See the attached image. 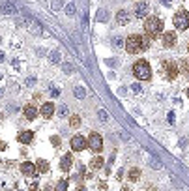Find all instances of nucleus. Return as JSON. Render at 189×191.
<instances>
[{"mask_svg":"<svg viewBox=\"0 0 189 191\" xmlns=\"http://www.w3.org/2000/svg\"><path fill=\"white\" fill-rule=\"evenodd\" d=\"M77 191H84V185H79V187H77Z\"/></svg>","mask_w":189,"mask_h":191,"instance_id":"obj_42","label":"nucleus"},{"mask_svg":"<svg viewBox=\"0 0 189 191\" xmlns=\"http://www.w3.org/2000/svg\"><path fill=\"white\" fill-rule=\"evenodd\" d=\"M99 118H101V120H107V112H105L103 109L99 111Z\"/></svg>","mask_w":189,"mask_h":191,"instance_id":"obj_35","label":"nucleus"},{"mask_svg":"<svg viewBox=\"0 0 189 191\" xmlns=\"http://www.w3.org/2000/svg\"><path fill=\"white\" fill-rule=\"evenodd\" d=\"M66 13H67V15H73V13H75V4H73V2L66 4Z\"/></svg>","mask_w":189,"mask_h":191,"instance_id":"obj_24","label":"nucleus"},{"mask_svg":"<svg viewBox=\"0 0 189 191\" xmlns=\"http://www.w3.org/2000/svg\"><path fill=\"white\" fill-rule=\"evenodd\" d=\"M58 114H60V116H67V107H66V105H62V107H60V111H58Z\"/></svg>","mask_w":189,"mask_h":191,"instance_id":"obj_30","label":"nucleus"},{"mask_svg":"<svg viewBox=\"0 0 189 191\" xmlns=\"http://www.w3.org/2000/svg\"><path fill=\"white\" fill-rule=\"evenodd\" d=\"M103 157L101 156H94L92 157V161H90V169H94V171H98V169H101V167H103Z\"/></svg>","mask_w":189,"mask_h":191,"instance_id":"obj_17","label":"nucleus"},{"mask_svg":"<svg viewBox=\"0 0 189 191\" xmlns=\"http://www.w3.org/2000/svg\"><path fill=\"white\" fill-rule=\"evenodd\" d=\"M146 189H148V191H157V187H155V185H146Z\"/></svg>","mask_w":189,"mask_h":191,"instance_id":"obj_40","label":"nucleus"},{"mask_svg":"<svg viewBox=\"0 0 189 191\" xmlns=\"http://www.w3.org/2000/svg\"><path fill=\"white\" fill-rule=\"evenodd\" d=\"M51 96H53V98H56V96H60V90H58V88H51Z\"/></svg>","mask_w":189,"mask_h":191,"instance_id":"obj_34","label":"nucleus"},{"mask_svg":"<svg viewBox=\"0 0 189 191\" xmlns=\"http://www.w3.org/2000/svg\"><path fill=\"white\" fill-rule=\"evenodd\" d=\"M107 17H109V15H107V11H105V10H103V11H101V10L98 11V21L105 22V21H107Z\"/></svg>","mask_w":189,"mask_h":191,"instance_id":"obj_25","label":"nucleus"},{"mask_svg":"<svg viewBox=\"0 0 189 191\" xmlns=\"http://www.w3.org/2000/svg\"><path fill=\"white\" fill-rule=\"evenodd\" d=\"M69 126L71 128H81V116L79 114H71L69 116Z\"/></svg>","mask_w":189,"mask_h":191,"instance_id":"obj_21","label":"nucleus"},{"mask_svg":"<svg viewBox=\"0 0 189 191\" xmlns=\"http://www.w3.org/2000/svg\"><path fill=\"white\" fill-rule=\"evenodd\" d=\"M21 173L25 176H36V167L32 163H22L21 165Z\"/></svg>","mask_w":189,"mask_h":191,"instance_id":"obj_14","label":"nucleus"},{"mask_svg":"<svg viewBox=\"0 0 189 191\" xmlns=\"http://www.w3.org/2000/svg\"><path fill=\"white\" fill-rule=\"evenodd\" d=\"M45 191H54V184H47V187H45Z\"/></svg>","mask_w":189,"mask_h":191,"instance_id":"obj_36","label":"nucleus"},{"mask_svg":"<svg viewBox=\"0 0 189 191\" xmlns=\"http://www.w3.org/2000/svg\"><path fill=\"white\" fill-rule=\"evenodd\" d=\"M49 58H51V62H53V64H58V62L62 60V56H60V51H51Z\"/></svg>","mask_w":189,"mask_h":191,"instance_id":"obj_23","label":"nucleus"},{"mask_svg":"<svg viewBox=\"0 0 189 191\" xmlns=\"http://www.w3.org/2000/svg\"><path fill=\"white\" fill-rule=\"evenodd\" d=\"M34 83H36V79H34V77H30V79H28V81H26V84H28V86H32V84H34Z\"/></svg>","mask_w":189,"mask_h":191,"instance_id":"obj_37","label":"nucleus"},{"mask_svg":"<svg viewBox=\"0 0 189 191\" xmlns=\"http://www.w3.org/2000/svg\"><path fill=\"white\" fill-rule=\"evenodd\" d=\"M26 28H28V30H30V34H34V36H41V32H43V30H41V26L38 25L36 21H32V19H28V21H26Z\"/></svg>","mask_w":189,"mask_h":191,"instance_id":"obj_11","label":"nucleus"},{"mask_svg":"<svg viewBox=\"0 0 189 191\" xmlns=\"http://www.w3.org/2000/svg\"><path fill=\"white\" fill-rule=\"evenodd\" d=\"M126 51H127L129 55H137V53H143V51H144V49H143V39H140V36H137V34L127 36V39H126Z\"/></svg>","mask_w":189,"mask_h":191,"instance_id":"obj_4","label":"nucleus"},{"mask_svg":"<svg viewBox=\"0 0 189 191\" xmlns=\"http://www.w3.org/2000/svg\"><path fill=\"white\" fill-rule=\"evenodd\" d=\"M62 8V0H54L53 2V10H60Z\"/></svg>","mask_w":189,"mask_h":191,"instance_id":"obj_31","label":"nucleus"},{"mask_svg":"<svg viewBox=\"0 0 189 191\" xmlns=\"http://www.w3.org/2000/svg\"><path fill=\"white\" fill-rule=\"evenodd\" d=\"M131 21V17H129V13L126 11V10H120V11H118L116 13V22H118V25H127V22Z\"/></svg>","mask_w":189,"mask_h":191,"instance_id":"obj_10","label":"nucleus"},{"mask_svg":"<svg viewBox=\"0 0 189 191\" xmlns=\"http://www.w3.org/2000/svg\"><path fill=\"white\" fill-rule=\"evenodd\" d=\"M22 112H25V118H28V120H34V118L38 116V109L34 105H26L25 109H22Z\"/></svg>","mask_w":189,"mask_h":191,"instance_id":"obj_16","label":"nucleus"},{"mask_svg":"<svg viewBox=\"0 0 189 191\" xmlns=\"http://www.w3.org/2000/svg\"><path fill=\"white\" fill-rule=\"evenodd\" d=\"M86 144H88L94 152H99V150L103 148V139H101V135H98V133H90Z\"/></svg>","mask_w":189,"mask_h":191,"instance_id":"obj_6","label":"nucleus"},{"mask_svg":"<svg viewBox=\"0 0 189 191\" xmlns=\"http://www.w3.org/2000/svg\"><path fill=\"white\" fill-rule=\"evenodd\" d=\"M180 66H182V71L187 75V60H182V64H180Z\"/></svg>","mask_w":189,"mask_h":191,"instance_id":"obj_33","label":"nucleus"},{"mask_svg":"<svg viewBox=\"0 0 189 191\" xmlns=\"http://www.w3.org/2000/svg\"><path fill=\"white\" fill-rule=\"evenodd\" d=\"M54 114V105L53 103H43L41 105V116L43 118H51Z\"/></svg>","mask_w":189,"mask_h":191,"instance_id":"obj_15","label":"nucleus"},{"mask_svg":"<svg viewBox=\"0 0 189 191\" xmlns=\"http://www.w3.org/2000/svg\"><path fill=\"white\" fill-rule=\"evenodd\" d=\"M133 73H135V77L140 79V81H150V77H152V67H150V64H148L146 60H137V62L133 64Z\"/></svg>","mask_w":189,"mask_h":191,"instance_id":"obj_2","label":"nucleus"},{"mask_svg":"<svg viewBox=\"0 0 189 191\" xmlns=\"http://www.w3.org/2000/svg\"><path fill=\"white\" fill-rule=\"evenodd\" d=\"M36 169H38V173L45 174V173H49V163H47L45 159H38V163H36Z\"/></svg>","mask_w":189,"mask_h":191,"instance_id":"obj_18","label":"nucleus"},{"mask_svg":"<svg viewBox=\"0 0 189 191\" xmlns=\"http://www.w3.org/2000/svg\"><path fill=\"white\" fill-rule=\"evenodd\" d=\"M174 26L178 28V30H185L187 28V25H189V15H187V11L185 10H180L176 15H174Z\"/></svg>","mask_w":189,"mask_h":191,"instance_id":"obj_5","label":"nucleus"},{"mask_svg":"<svg viewBox=\"0 0 189 191\" xmlns=\"http://www.w3.org/2000/svg\"><path fill=\"white\" fill-rule=\"evenodd\" d=\"M0 11H2L4 15H11V13H15V6L11 2H4L2 6H0Z\"/></svg>","mask_w":189,"mask_h":191,"instance_id":"obj_19","label":"nucleus"},{"mask_svg":"<svg viewBox=\"0 0 189 191\" xmlns=\"http://www.w3.org/2000/svg\"><path fill=\"white\" fill-rule=\"evenodd\" d=\"M161 38H163V45H165V47H174V45H176V41H178L176 32H165Z\"/></svg>","mask_w":189,"mask_h":191,"instance_id":"obj_9","label":"nucleus"},{"mask_svg":"<svg viewBox=\"0 0 189 191\" xmlns=\"http://www.w3.org/2000/svg\"><path fill=\"white\" fill-rule=\"evenodd\" d=\"M144 32L150 36V38H159L161 32H163V21L159 17H144Z\"/></svg>","mask_w":189,"mask_h":191,"instance_id":"obj_1","label":"nucleus"},{"mask_svg":"<svg viewBox=\"0 0 189 191\" xmlns=\"http://www.w3.org/2000/svg\"><path fill=\"white\" fill-rule=\"evenodd\" d=\"M64 71H66V73H73V67H71V64H64Z\"/></svg>","mask_w":189,"mask_h":191,"instance_id":"obj_32","label":"nucleus"},{"mask_svg":"<svg viewBox=\"0 0 189 191\" xmlns=\"http://www.w3.org/2000/svg\"><path fill=\"white\" fill-rule=\"evenodd\" d=\"M66 187H67V180H60V182H58L56 191H66Z\"/></svg>","mask_w":189,"mask_h":191,"instance_id":"obj_26","label":"nucleus"},{"mask_svg":"<svg viewBox=\"0 0 189 191\" xmlns=\"http://www.w3.org/2000/svg\"><path fill=\"white\" fill-rule=\"evenodd\" d=\"M51 142H53V146H56V148H58V146L62 144V142H60V139H58V137H51Z\"/></svg>","mask_w":189,"mask_h":191,"instance_id":"obj_29","label":"nucleus"},{"mask_svg":"<svg viewBox=\"0 0 189 191\" xmlns=\"http://www.w3.org/2000/svg\"><path fill=\"white\" fill-rule=\"evenodd\" d=\"M73 92H75V96H77L79 100H84V98H86V88H82V86H75Z\"/></svg>","mask_w":189,"mask_h":191,"instance_id":"obj_22","label":"nucleus"},{"mask_svg":"<svg viewBox=\"0 0 189 191\" xmlns=\"http://www.w3.org/2000/svg\"><path fill=\"white\" fill-rule=\"evenodd\" d=\"M71 165H73V157H71V154L62 156V161H60V169H62V171H69V169H71Z\"/></svg>","mask_w":189,"mask_h":191,"instance_id":"obj_12","label":"nucleus"},{"mask_svg":"<svg viewBox=\"0 0 189 191\" xmlns=\"http://www.w3.org/2000/svg\"><path fill=\"white\" fill-rule=\"evenodd\" d=\"M131 90H133L135 94H143V88H140V84H137V83H135V84L131 86Z\"/></svg>","mask_w":189,"mask_h":191,"instance_id":"obj_28","label":"nucleus"},{"mask_svg":"<svg viewBox=\"0 0 189 191\" xmlns=\"http://www.w3.org/2000/svg\"><path fill=\"white\" fill-rule=\"evenodd\" d=\"M41 100V94H34V101H39Z\"/></svg>","mask_w":189,"mask_h":191,"instance_id":"obj_41","label":"nucleus"},{"mask_svg":"<svg viewBox=\"0 0 189 191\" xmlns=\"http://www.w3.org/2000/svg\"><path fill=\"white\" fill-rule=\"evenodd\" d=\"M159 71H161V75H163L165 79H169V81H174V79L178 77V66H176V62H171V60L161 62Z\"/></svg>","mask_w":189,"mask_h":191,"instance_id":"obj_3","label":"nucleus"},{"mask_svg":"<svg viewBox=\"0 0 189 191\" xmlns=\"http://www.w3.org/2000/svg\"><path fill=\"white\" fill-rule=\"evenodd\" d=\"M32 139H34L32 131H21L19 137H17V140L21 142V144H28V142H32Z\"/></svg>","mask_w":189,"mask_h":191,"instance_id":"obj_13","label":"nucleus"},{"mask_svg":"<svg viewBox=\"0 0 189 191\" xmlns=\"http://www.w3.org/2000/svg\"><path fill=\"white\" fill-rule=\"evenodd\" d=\"M112 43H114V45H116V47H120V45H122V39H118V38H116V39H114V41H112Z\"/></svg>","mask_w":189,"mask_h":191,"instance_id":"obj_39","label":"nucleus"},{"mask_svg":"<svg viewBox=\"0 0 189 191\" xmlns=\"http://www.w3.org/2000/svg\"><path fill=\"white\" fill-rule=\"evenodd\" d=\"M148 10H150V6L146 4V2H139V4H135V17L137 19H144L146 15H148Z\"/></svg>","mask_w":189,"mask_h":191,"instance_id":"obj_8","label":"nucleus"},{"mask_svg":"<svg viewBox=\"0 0 189 191\" xmlns=\"http://www.w3.org/2000/svg\"><path fill=\"white\" fill-rule=\"evenodd\" d=\"M30 191H38V184H36V182L30 184Z\"/></svg>","mask_w":189,"mask_h":191,"instance_id":"obj_38","label":"nucleus"},{"mask_svg":"<svg viewBox=\"0 0 189 191\" xmlns=\"http://www.w3.org/2000/svg\"><path fill=\"white\" fill-rule=\"evenodd\" d=\"M127 178H129L131 182H137V180L140 178V169H137V167H133V169L129 171V174H127Z\"/></svg>","mask_w":189,"mask_h":191,"instance_id":"obj_20","label":"nucleus"},{"mask_svg":"<svg viewBox=\"0 0 189 191\" xmlns=\"http://www.w3.org/2000/svg\"><path fill=\"white\" fill-rule=\"evenodd\" d=\"M84 148H86V139H84L82 135H75V137L71 139V150L81 152V150H84Z\"/></svg>","mask_w":189,"mask_h":191,"instance_id":"obj_7","label":"nucleus"},{"mask_svg":"<svg viewBox=\"0 0 189 191\" xmlns=\"http://www.w3.org/2000/svg\"><path fill=\"white\" fill-rule=\"evenodd\" d=\"M140 39H143V49H148V47H150V38L140 36Z\"/></svg>","mask_w":189,"mask_h":191,"instance_id":"obj_27","label":"nucleus"}]
</instances>
